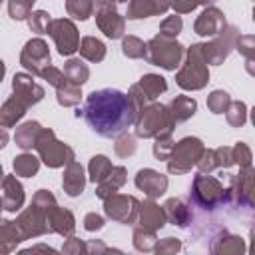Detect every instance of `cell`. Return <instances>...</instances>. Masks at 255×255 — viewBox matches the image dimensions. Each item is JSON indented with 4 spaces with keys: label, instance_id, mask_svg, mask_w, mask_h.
Listing matches in <instances>:
<instances>
[{
    "label": "cell",
    "instance_id": "74e56055",
    "mask_svg": "<svg viewBox=\"0 0 255 255\" xmlns=\"http://www.w3.org/2000/svg\"><path fill=\"white\" fill-rule=\"evenodd\" d=\"M122 50L128 58H143L145 56V44L135 36H126L122 42Z\"/></svg>",
    "mask_w": 255,
    "mask_h": 255
},
{
    "label": "cell",
    "instance_id": "9c48e42d",
    "mask_svg": "<svg viewBox=\"0 0 255 255\" xmlns=\"http://www.w3.org/2000/svg\"><path fill=\"white\" fill-rule=\"evenodd\" d=\"M239 38V32L235 26H225L221 30V34H217V38L209 44H201V52H203V60H205V66L207 64H221L229 52L235 48V42Z\"/></svg>",
    "mask_w": 255,
    "mask_h": 255
},
{
    "label": "cell",
    "instance_id": "d590c367",
    "mask_svg": "<svg viewBox=\"0 0 255 255\" xmlns=\"http://www.w3.org/2000/svg\"><path fill=\"white\" fill-rule=\"evenodd\" d=\"M181 28H183V22H181V18L177 14L167 16L161 22V26H159V36L161 38H167V40H175V36L181 32Z\"/></svg>",
    "mask_w": 255,
    "mask_h": 255
},
{
    "label": "cell",
    "instance_id": "7a4b0ae2",
    "mask_svg": "<svg viewBox=\"0 0 255 255\" xmlns=\"http://www.w3.org/2000/svg\"><path fill=\"white\" fill-rule=\"evenodd\" d=\"M175 80L183 90H199L207 84L209 70L203 60L201 44H191V48L187 50V62L183 64Z\"/></svg>",
    "mask_w": 255,
    "mask_h": 255
},
{
    "label": "cell",
    "instance_id": "30bf717a",
    "mask_svg": "<svg viewBox=\"0 0 255 255\" xmlns=\"http://www.w3.org/2000/svg\"><path fill=\"white\" fill-rule=\"evenodd\" d=\"M20 62L24 68L32 70L34 74L42 76V72L50 66V52H48V44L42 38H32L26 42L22 54H20Z\"/></svg>",
    "mask_w": 255,
    "mask_h": 255
},
{
    "label": "cell",
    "instance_id": "52a82bcc",
    "mask_svg": "<svg viewBox=\"0 0 255 255\" xmlns=\"http://www.w3.org/2000/svg\"><path fill=\"white\" fill-rule=\"evenodd\" d=\"M94 16H96V24L98 28L112 40L122 38L124 30H126V22L124 18L118 14V4L110 2V0H102L94 4Z\"/></svg>",
    "mask_w": 255,
    "mask_h": 255
},
{
    "label": "cell",
    "instance_id": "7dc6e473",
    "mask_svg": "<svg viewBox=\"0 0 255 255\" xmlns=\"http://www.w3.org/2000/svg\"><path fill=\"white\" fill-rule=\"evenodd\" d=\"M203 4H197V2H175V4H169V8L179 16V14H187V12H193L195 8H199Z\"/></svg>",
    "mask_w": 255,
    "mask_h": 255
},
{
    "label": "cell",
    "instance_id": "603a6c76",
    "mask_svg": "<svg viewBox=\"0 0 255 255\" xmlns=\"http://www.w3.org/2000/svg\"><path fill=\"white\" fill-rule=\"evenodd\" d=\"M26 108H28V106H26L20 98L12 96V98L2 106V110H0V124H2V126H14V124L24 116Z\"/></svg>",
    "mask_w": 255,
    "mask_h": 255
},
{
    "label": "cell",
    "instance_id": "f907efd6",
    "mask_svg": "<svg viewBox=\"0 0 255 255\" xmlns=\"http://www.w3.org/2000/svg\"><path fill=\"white\" fill-rule=\"evenodd\" d=\"M30 255H58L52 247H46V245H34L30 249Z\"/></svg>",
    "mask_w": 255,
    "mask_h": 255
},
{
    "label": "cell",
    "instance_id": "44dd1931",
    "mask_svg": "<svg viewBox=\"0 0 255 255\" xmlns=\"http://www.w3.org/2000/svg\"><path fill=\"white\" fill-rule=\"evenodd\" d=\"M20 241H24V239H22L18 227L14 225V221L0 219V255H8Z\"/></svg>",
    "mask_w": 255,
    "mask_h": 255
},
{
    "label": "cell",
    "instance_id": "cb8c5ba5",
    "mask_svg": "<svg viewBox=\"0 0 255 255\" xmlns=\"http://www.w3.org/2000/svg\"><path fill=\"white\" fill-rule=\"evenodd\" d=\"M124 181H126V169H124V167H112V171L108 173V177L100 183V187H98V195H100L102 199L114 195L116 189L124 185Z\"/></svg>",
    "mask_w": 255,
    "mask_h": 255
},
{
    "label": "cell",
    "instance_id": "8992f818",
    "mask_svg": "<svg viewBox=\"0 0 255 255\" xmlns=\"http://www.w3.org/2000/svg\"><path fill=\"white\" fill-rule=\"evenodd\" d=\"M203 145L197 137H185L181 139L177 145H173L171 149V155L167 157L169 163H167V169L171 173H183L187 171L191 165H195L201 155H203Z\"/></svg>",
    "mask_w": 255,
    "mask_h": 255
},
{
    "label": "cell",
    "instance_id": "7402d4cb",
    "mask_svg": "<svg viewBox=\"0 0 255 255\" xmlns=\"http://www.w3.org/2000/svg\"><path fill=\"white\" fill-rule=\"evenodd\" d=\"M195 110H197L195 100H191V98H187V96H179V98H175V100L171 102V106H169L167 112H169L173 124H177V122H183V120L191 118V116L195 114Z\"/></svg>",
    "mask_w": 255,
    "mask_h": 255
},
{
    "label": "cell",
    "instance_id": "ffe728a7",
    "mask_svg": "<svg viewBox=\"0 0 255 255\" xmlns=\"http://www.w3.org/2000/svg\"><path fill=\"white\" fill-rule=\"evenodd\" d=\"M84 183H86V179H84V169H82V165L76 163V161L68 163L66 173H64V191H66L68 195L76 197V195H80V193L84 191Z\"/></svg>",
    "mask_w": 255,
    "mask_h": 255
},
{
    "label": "cell",
    "instance_id": "8fae6325",
    "mask_svg": "<svg viewBox=\"0 0 255 255\" xmlns=\"http://www.w3.org/2000/svg\"><path fill=\"white\" fill-rule=\"evenodd\" d=\"M191 197H193L195 203H199L203 207H213L217 201H223L225 199V189L221 187V183L215 177L197 175L195 181H193Z\"/></svg>",
    "mask_w": 255,
    "mask_h": 255
},
{
    "label": "cell",
    "instance_id": "1f68e13d",
    "mask_svg": "<svg viewBox=\"0 0 255 255\" xmlns=\"http://www.w3.org/2000/svg\"><path fill=\"white\" fill-rule=\"evenodd\" d=\"M38 167H40L38 159H36L34 155H30V153H22V155H18V157L14 159V171H16L18 175L32 177V175L38 171Z\"/></svg>",
    "mask_w": 255,
    "mask_h": 255
},
{
    "label": "cell",
    "instance_id": "c3c4849f",
    "mask_svg": "<svg viewBox=\"0 0 255 255\" xmlns=\"http://www.w3.org/2000/svg\"><path fill=\"white\" fill-rule=\"evenodd\" d=\"M84 227L88 231H98V229L104 227V219L100 215H96V213H88L86 219H84Z\"/></svg>",
    "mask_w": 255,
    "mask_h": 255
},
{
    "label": "cell",
    "instance_id": "816d5d0a",
    "mask_svg": "<svg viewBox=\"0 0 255 255\" xmlns=\"http://www.w3.org/2000/svg\"><path fill=\"white\" fill-rule=\"evenodd\" d=\"M6 141H8V133H6V129H0V149L6 145Z\"/></svg>",
    "mask_w": 255,
    "mask_h": 255
},
{
    "label": "cell",
    "instance_id": "4316f807",
    "mask_svg": "<svg viewBox=\"0 0 255 255\" xmlns=\"http://www.w3.org/2000/svg\"><path fill=\"white\" fill-rule=\"evenodd\" d=\"M213 253L215 255H243L245 253V243H243L241 237L225 235V237H221V239L215 241Z\"/></svg>",
    "mask_w": 255,
    "mask_h": 255
},
{
    "label": "cell",
    "instance_id": "d4e9b609",
    "mask_svg": "<svg viewBox=\"0 0 255 255\" xmlns=\"http://www.w3.org/2000/svg\"><path fill=\"white\" fill-rule=\"evenodd\" d=\"M40 124L38 122H26L22 124L18 129H16V145H20L22 149H30L32 145H36V139H38V133H40Z\"/></svg>",
    "mask_w": 255,
    "mask_h": 255
},
{
    "label": "cell",
    "instance_id": "6da1fadb",
    "mask_svg": "<svg viewBox=\"0 0 255 255\" xmlns=\"http://www.w3.org/2000/svg\"><path fill=\"white\" fill-rule=\"evenodd\" d=\"M137 116L139 114L129 96L110 88L92 92L84 108L86 122L96 133L104 137H116L124 133L137 120Z\"/></svg>",
    "mask_w": 255,
    "mask_h": 255
},
{
    "label": "cell",
    "instance_id": "db71d44e",
    "mask_svg": "<svg viewBox=\"0 0 255 255\" xmlns=\"http://www.w3.org/2000/svg\"><path fill=\"white\" fill-rule=\"evenodd\" d=\"M2 76H4V62L0 60V82H2Z\"/></svg>",
    "mask_w": 255,
    "mask_h": 255
},
{
    "label": "cell",
    "instance_id": "2e32d148",
    "mask_svg": "<svg viewBox=\"0 0 255 255\" xmlns=\"http://www.w3.org/2000/svg\"><path fill=\"white\" fill-rule=\"evenodd\" d=\"M169 10V4L165 2H155V0H131L128 4V20H139V18H149L157 16Z\"/></svg>",
    "mask_w": 255,
    "mask_h": 255
},
{
    "label": "cell",
    "instance_id": "9f6ffc18",
    "mask_svg": "<svg viewBox=\"0 0 255 255\" xmlns=\"http://www.w3.org/2000/svg\"><path fill=\"white\" fill-rule=\"evenodd\" d=\"M0 209H2V197H0Z\"/></svg>",
    "mask_w": 255,
    "mask_h": 255
},
{
    "label": "cell",
    "instance_id": "e575fe53",
    "mask_svg": "<svg viewBox=\"0 0 255 255\" xmlns=\"http://www.w3.org/2000/svg\"><path fill=\"white\" fill-rule=\"evenodd\" d=\"M50 14L46 10H34L30 16H28V26L32 32H38V34H48V28H50Z\"/></svg>",
    "mask_w": 255,
    "mask_h": 255
},
{
    "label": "cell",
    "instance_id": "9a60e30c",
    "mask_svg": "<svg viewBox=\"0 0 255 255\" xmlns=\"http://www.w3.org/2000/svg\"><path fill=\"white\" fill-rule=\"evenodd\" d=\"M135 185L149 197H159L167 187V177L153 169H141L135 175Z\"/></svg>",
    "mask_w": 255,
    "mask_h": 255
},
{
    "label": "cell",
    "instance_id": "bcb514c9",
    "mask_svg": "<svg viewBox=\"0 0 255 255\" xmlns=\"http://www.w3.org/2000/svg\"><path fill=\"white\" fill-rule=\"evenodd\" d=\"M84 249H86V245H84L80 239L72 237V239H68V241L64 243L62 253H64V255H82V253H84Z\"/></svg>",
    "mask_w": 255,
    "mask_h": 255
},
{
    "label": "cell",
    "instance_id": "ba28073f",
    "mask_svg": "<svg viewBox=\"0 0 255 255\" xmlns=\"http://www.w3.org/2000/svg\"><path fill=\"white\" fill-rule=\"evenodd\" d=\"M48 34L54 38L56 48L62 56H72L80 48V34L72 20L68 18H56L50 22Z\"/></svg>",
    "mask_w": 255,
    "mask_h": 255
},
{
    "label": "cell",
    "instance_id": "484cf974",
    "mask_svg": "<svg viewBox=\"0 0 255 255\" xmlns=\"http://www.w3.org/2000/svg\"><path fill=\"white\" fill-rule=\"evenodd\" d=\"M78 50H80V54H82L86 60H90V62H100V60H104V56H106V46H104V42L98 40V38H94V36L82 38Z\"/></svg>",
    "mask_w": 255,
    "mask_h": 255
},
{
    "label": "cell",
    "instance_id": "ac0fdd59",
    "mask_svg": "<svg viewBox=\"0 0 255 255\" xmlns=\"http://www.w3.org/2000/svg\"><path fill=\"white\" fill-rule=\"evenodd\" d=\"M24 203V191L22 185L18 183V179L14 175L4 177L2 181V207L8 211H16L20 209Z\"/></svg>",
    "mask_w": 255,
    "mask_h": 255
},
{
    "label": "cell",
    "instance_id": "ee69618b",
    "mask_svg": "<svg viewBox=\"0 0 255 255\" xmlns=\"http://www.w3.org/2000/svg\"><path fill=\"white\" fill-rule=\"evenodd\" d=\"M235 48H237L241 54H245L247 62L251 64V60H253V48H255V38H253V36H249V34L239 36V38H237V42H235Z\"/></svg>",
    "mask_w": 255,
    "mask_h": 255
},
{
    "label": "cell",
    "instance_id": "7bdbcfd3",
    "mask_svg": "<svg viewBox=\"0 0 255 255\" xmlns=\"http://www.w3.org/2000/svg\"><path fill=\"white\" fill-rule=\"evenodd\" d=\"M231 159H233V163H239L243 167H249V163H251V151H249V147L245 143H237L231 149Z\"/></svg>",
    "mask_w": 255,
    "mask_h": 255
},
{
    "label": "cell",
    "instance_id": "8d00e7d4",
    "mask_svg": "<svg viewBox=\"0 0 255 255\" xmlns=\"http://www.w3.org/2000/svg\"><path fill=\"white\" fill-rule=\"evenodd\" d=\"M133 245H135L137 251H143V253L151 251L155 247V235H153V231H147V229H141V227L135 229L133 231Z\"/></svg>",
    "mask_w": 255,
    "mask_h": 255
},
{
    "label": "cell",
    "instance_id": "277c9868",
    "mask_svg": "<svg viewBox=\"0 0 255 255\" xmlns=\"http://www.w3.org/2000/svg\"><path fill=\"white\" fill-rule=\"evenodd\" d=\"M183 56V46L175 40H167L161 38L159 34L153 36L147 44H145V60L149 64H155L159 68L165 70H175V66H179V60Z\"/></svg>",
    "mask_w": 255,
    "mask_h": 255
},
{
    "label": "cell",
    "instance_id": "f5cc1de1",
    "mask_svg": "<svg viewBox=\"0 0 255 255\" xmlns=\"http://www.w3.org/2000/svg\"><path fill=\"white\" fill-rule=\"evenodd\" d=\"M104 255H124L122 251H118V249H106L104 251Z\"/></svg>",
    "mask_w": 255,
    "mask_h": 255
},
{
    "label": "cell",
    "instance_id": "b9f144b4",
    "mask_svg": "<svg viewBox=\"0 0 255 255\" xmlns=\"http://www.w3.org/2000/svg\"><path fill=\"white\" fill-rule=\"evenodd\" d=\"M179 249H181V243H179V239H173V237H165L159 243H155L157 255H175Z\"/></svg>",
    "mask_w": 255,
    "mask_h": 255
},
{
    "label": "cell",
    "instance_id": "d6986e66",
    "mask_svg": "<svg viewBox=\"0 0 255 255\" xmlns=\"http://www.w3.org/2000/svg\"><path fill=\"white\" fill-rule=\"evenodd\" d=\"M139 221H141V229H147V231H155L159 227H163L165 223V213L159 205L147 201L143 205H139Z\"/></svg>",
    "mask_w": 255,
    "mask_h": 255
},
{
    "label": "cell",
    "instance_id": "ab89813d",
    "mask_svg": "<svg viewBox=\"0 0 255 255\" xmlns=\"http://www.w3.org/2000/svg\"><path fill=\"white\" fill-rule=\"evenodd\" d=\"M227 112V122L231 124V126H243L245 124V118H247V108H245V104L243 102H233V104H229V108L225 110Z\"/></svg>",
    "mask_w": 255,
    "mask_h": 255
},
{
    "label": "cell",
    "instance_id": "3957f363",
    "mask_svg": "<svg viewBox=\"0 0 255 255\" xmlns=\"http://www.w3.org/2000/svg\"><path fill=\"white\" fill-rule=\"evenodd\" d=\"M173 128V120L167 112V108L153 104L149 108H143L139 118L135 120V133L139 137H161V135H169Z\"/></svg>",
    "mask_w": 255,
    "mask_h": 255
},
{
    "label": "cell",
    "instance_id": "e0dca14e",
    "mask_svg": "<svg viewBox=\"0 0 255 255\" xmlns=\"http://www.w3.org/2000/svg\"><path fill=\"white\" fill-rule=\"evenodd\" d=\"M48 231H58L60 235H70L74 231V215L68 209H60L58 205L46 211Z\"/></svg>",
    "mask_w": 255,
    "mask_h": 255
},
{
    "label": "cell",
    "instance_id": "681fc988",
    "mask_svg": "<svg viewBox=\"0 0 255 255\" xmlns=\"http://www.w3.org/2000/svg\"><path fill=\"white\" fill-rule=\"evenodd\" d=\"M104 251H106V245L102 241H90L82 255H104Z\"/></svg>",
    "mask_w": 255,
    "mask_h": 255
},
{
    "label": "cell",
    "instance_id": "60d3db41",
    "mask_svg": "<svg viewBox=\"0 0 255 255\" xmlns=\"http://www.w3.org/2000/svg\"><path fill=\"white\" fill-rule=\"evenodd\" d=\"M229 96L225 94V92H221V90H215V92H211V96L207 98V106H209V110L213 112V114H223L227 108H229Z\"/></svg>",
    "mask_w": 255,
    "mask_h": 255
},
{
    "label": "cell",
    "instance_id": "4dcf8cb0",
    "mask_svg": "<svg viewBox=\"0 0 255 255\" xmlns=\"http://www.w3.org/2000/svg\"><path fill=\"white\" fill-rule=\"evenodd\" d=\"M66 10L76 20H88L94 14V2H90V0H68Z\"/></svg>",
    "mask_w": 255,
    "mask_h": 255
},
{
    "label": "cell",
    "instance_id": "f6af8a7d",
    "mask_svg": "<svg viewBox=\"0 0 255 255\" xmlns=\"http://www.w3.org/2000/svg\"><path fill=\"white\" fill-rule=\"evenodd\" d=\"M135 151V139L131 135H122L116 143V153L122 155V157H128Z\"/></svg>",
    "mask_w": 255,
    "mask_h": 255
},
{
    "label": "cell",
    "instance_id": "f35d334b",
    "mask_svg": "<svg viewBox=\"0 0 255 255\" xmlns=\"http://www.w3.org/2000/svg\"><path fill=\"white\" fill-rule=\"evenodd\" d=\"M80 88L78 86H74V84H66V86H62V88H58V102L62 104V106H76L78 102H80Z\"/></svg>",
    "mask_w": 255,
    "mask_h": 255
},
{
    "label": "cell",
    "instance_id": "f546056e",
    "mask_svg": "<svg viewBox=\"0 0 255 255\" xmlns=\"http://www.w3.org/2000/svg\"><path fill=\"white\" fill-rule=\"evenodd\" d=\"M112 167L114 165L110 163V159L106 155H94L90 161V179L94 183H102L108 177V173L112 171Z\"/></svg>",
    "mask_w": 255,
    "mask_h": 255
},
{
    "label": "cell",
    "instance_id": "f1b7e54d",
    "mask_svg": "<svg viewBox=\"0 0 255 255\" xmlns=\"http://www.w3.org/2000/svg\"><path fill=\"white\" fill-rule=\"evenodd\" d=\"M137 88H139V92L143 94V98L153 100V98H157L161 92H165V90H167V84H165V80H163L161 76L147 74V76H143V78H141V82L137 84Z\"/></svg>",
    "mask_w": 255,
    "mask_h": 255
},
{
    "label": "cell",
    "instance_id": "11a10c76",
    "mask_svg": "<svg viewBox=\"0 0 255 255\" xmlns=\"http://www.w3.org/2000/svg\"><path fill=\"white\" fill-rule=\"evenodd\" d=\"M2 175H4V173H2V167H0V181H2Z\"/></svg>",
    "mask_w": 255,
    "mask_h": 255
},
{
    "label": "cell",
    "instance_id": "4fadbf2b",
    "mask_svg": "<svg viewBox=\"0 0 255 255\" xmlns=\"http://www.w3.org/2000/svg\"><path fill=\"white\" fill-rule=\"evenodd\" d=\"M225 26H227L225 14L215 4H203V10L195 20L193 30L199 36H217Z\"/></svg>",
    "mask_w": 255,
    "mask_h": 255
},
{
    "label": "cell",
    "instance_id": "5bb4252c",
    "mask_svg": "<svg viewBox=\"0 0 255 255\" xmlns=\"http://www.w3.org/2000/svg\"><path fill=\"white\" fill-rule=\"evenodd\" d=\"M12 88H14V96L20 98L26 106H32V104L40 102L42 96H44V90L38 84H34L32 78L26 76V74H16L14 82H12Z\"/></svg>",
    "mask_w": 255,
    "mask_h": 255
},
{
    "label": "cell",
    "instance_id": "83f0119b",
    "mask_svg": "<svg viewBox=\"0 0 255 255\" xmlns=\"http://www.w3.org/2000/svg\"><path fill=\"white\" fill-rule=\"evenodd\" d=\"M64 76H66V80H68L70 84H74V86L80 88V86L88 80L90 70H88V66H86L84 62H80L78 58H72V60H68L66 66H64Z\"/></svg>",
    "mask_w": 255,
    "mask_h": 255
},
{
    "label": "cell",
    "instance_id": "7c38bea8",
    "mask_svg": "<svg viewBox=\"0 0 255 255\" xmlns=\"http://www.w3.org/2000/svg\"><path fill=\"white\" fill-rule=\"evenodd\" d=\"M139 211V203L131 195H110L106 197V213L108 217L120 223H131Z\"/></svg>",
    "mask_w": 255,
    "mask_h": 255
},
{
    "label": "cell",
    "instance_id": "836d02e7",
    "mask_svg": "<svg viewBox=\"0 0 255 255\" xmlns=\"http://www.w3.org/2000/svg\"><path fill=\"white\" fill-rule=\"evenodd\" d=\"M165 211L163 213H167V217L173 221V223H177V225H185V221H187V207L179 201V199H169L165 205Z\"/></svg>",
    "mask_w": 255,
    "mask_h": 255
},
{
    "label": "cell",
    "instance_id": "5b68a950",
    "mask_svg": "<svg viewBox=\"0 0 255 255\" xmlns=\"http://www.w3.org/2000/svg\"><path fill=\"white\" fill-rule=\"evenodd\" d=\"M36 149L40 151V157L44 159V163L50 167H60L64 163H72L74 159V151L66 143L58 141L52 129H42L38 133Z\"/></svg>",
    "mask_w": 255,
    "mask_h": 255
},
{
    "label": "cell",
    "instance_id": "d6a6232c",
    "mask_svg": "<svg viewBox=\"0 0 255 255\" xmlns=\"http://www.w3.org/2000/svg\"><path fill=\"white\" fill-rule=\"evenodd\" d=\"M32 12H34V0H10L8 2V14L12 20H28Z\"/></svg>",
    "mask_w": 255,
    "mask_h": 255
}]
</instances>
